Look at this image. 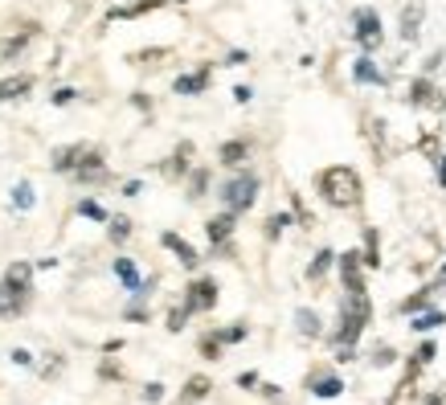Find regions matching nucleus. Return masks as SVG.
<instances>
[{"instance_id": "16", "label": "nucleus", "mask_w": 446, "mask_h": 405, "mask_svg": "<svg viewBox=\"0 0 446 405\" xmlns=\"http://www.w3.org/2000/svg\"><path fill=\"white\" fill-rule=\"evenodd\" d=\"M418 25H422V4H409L402 12V37L405 42H418V33H422Z\"/></svg>"}, {"instance_id": "34", "label": "nucleus", "mask_w": 446, "mask_h": 405, "mask_svg": "<svg viewBox=\"0 0 446 405\" xmlns=\"http://www.w3.org/2000/svg\"><path fill=\"white\" fill-rule=\"evenodd\" d=\"M426 303H430V295L422 291V295H413V299H405V303H402V312H405V315H418V312H426Z\"/></svg>"}, {"instance_id": "28", "label": "nucleus", "mask_w": 446, "mask_h": 405, "mask_svg": "<svg viewBox=\"0 0 446 405\" xmlns=\"http://www.w3.org/2000/svg\"><path fill=\"white\" fill-rule=\"evenodd\" d=\"M205 188H209V172H205V168H197V172L188 177V197L197 201V197H205Z\"/></svg>"}, {"instance_id": "4", "label": "nucleus", "mask_w": 446, "mask_h": 405, "mask_svg": "<svg viewBox=\"0 0 446 405\" xmlns=\"http://www.w3.org/2000/svg\"><path fill=\"white\" fill-rule=\"evenodd\" d=\"M222 201H225L229 213H246V209L258 201V177H254V172H238L233 180H225Z\"/></svg>"}, {"instance_id": "41", "label": "nucleus", "mask_w": 446, "mask_h": 405, "mask_svg": "<svg viewBox=\"0 0 446 405\" xmlns=\"http://www.w3.org/2000/svg\"><path fill=\"white\" fill-rule=\"evenodd\" d=\"M74 94H78V90L62 87V90H57V94H53V102H57V107H66V102H70V98H74Z\"/></svg>"}, {"instance_id": "20", "label": "nucleus", "mask_w": 446, "mask_h": 405, "mask_svg": "<svg viewBox=\"0 0 446 405\" xmlns=\"http://www.w3.org/2000/svg\"><path fill=\"white\" fill-rule=\"evenodd\" d=\"M295 327H299V336H323V327H319V315L315 312H307V307H299L295 312Z\"/></svg>"}, {"instance_id": "29", "label": "nucleus", "mask_w": 446, "mask_h": 405, "mask_svg": "<svg viewBox=\"0 0 446 405\" xmlns=\"http://www.w3.org/2000/svg\"><path fill=\"white\" fill-rule=\"evenodd\" d=\"M12 205H17V209H33V184L21 180V184L12 188Z\"/></svg>"}, {"instance_id": "21", "label": "nucleus", "mask_w": 446, "mask_h": 405, "mask_svg": "<svg viewBox=\"0 0 446 405\" xmlns=\"http://www.w3.org/2000/svg\"><path fill=\"white\" fill-rule=\"evenodd\" d=\"M413 381H418V377H413V372H405V381L398 385V393L389 397V405H413V402H418V385H413Z\"/></svg>"}, {"instance_id": "38", "label": "nucleus", "mask_w": 446, "mask_h": 405, "mask_svg": "<svg viewBox=\"0 0 446 405\" xmlns=\"http://www.w3.org/2000/svg\"><path fill=\"white\" fill-rule=\"evenodd\" d=\"M184 319H188V312H184V307L168 312V332H180V327H184Z\"/></svg>"}, {"instance_id": "1", "label": "nucleus", "mask_w": 446, "mask_h": 405, "mask_svg": "<svg viewBox=\"0 0 446 405\" xmlns=\"http://www.w3.org/2000/svg\"><path fill=\"white\" fill-rule=\"evenodd\" d=\"M315 188H319V197H323L328 205H336V209H357L360 197H364L360 177L353 172V168H344V164L323 168V172H319V180H315Z\"/></svg>"}, {"instance_id": "25", "label": "nucleus", "mask_w": 446, "mask_h": 405, "mask_svg": "<svg viewBox=\"0 0 446 405\" xmlns=\"http://www.w3.org/2000/svg\"><path fill=\"white\" fill-rule=\"evenodd\" d=\"M33 87V78L29 74H21V78H8V82H0V98H21L25 90Z\"/></svg>"}, {"instance_id": "14", "label": "nucleus", "mask_w": 446, "mask_h": 405, "mask_svg": "<svg viewBox=\"0 0 446 405\" xmlns=\"http://www.w3.org/2000/svg\"><path fill=\"white\" fill-rule=\"evenodd\" d=\"M205 87H209V70H197V74H180L177 82H172V90H177V94H201Z\"/></svg>"}, {"instance_id": "42", "label": "nucleus", "mask_w": 446, "mask_h": 405, "mask_svg": "<svg viewBox=\"0 0 446 405\" xmlns=\"http://www.w3.org/2000/svg\"><path fill=\"white\" fill-rule=\"evenodd\" d=\"M250 94H254L250 87H238V90H233V98H238V102H250Z\"/></svg>"}, {"instance_id": "36", "label": "nucleus", "mask_w": 446, "mask_h": 405, "mask_svg": "<svg viewBox=\"0 0 446 405\" xmlns=\"http://www.w3.org/2000/svg\"><path fill=\"white\" fill-rule=\"evenodd\" d=\"M393 360H398L393 348H377V352H373V364H377V368H385V364H393Z\"/></svg>"}, {"instance_id": "35", "label": "nucleus", "mask_w": 446, "mask_h": 405, "mask_svg": "<svg viewBox=\"0 0 446 405\" xmlns=\"http://www.w3.org/2000/svg\"><path fill=\"white\" fill-rule=\"evenodd\" d=\"M201 352H205L209 360H217L222 357V340H217V336H205V340H201Z\"/></svg>"}, {"instance_id": "46", "label": "nucleus", "mask_w": 446, "mask_h": 405, "mask_svg": "<svg viewBox=\"0 0 446 405\" xmlns=\"http://www.w3.org/2000/svg\"><path fill=\"white\" fill-rule=\"evenodd\" d=\"M177 4H188V0H177Z\"/></svg>"}, {"instance_id": "11", "label": "nucleus", "mask_w": 446, "mask_h": 405, "mask_svg": "<svg viewBox=\"0 0 446 405\" xmlns=\"http://www.w3.org/2000/svg\"><path fill=\"white\" fill-rule=\"evenodd\" d=\"M160 242H164V246H168V250H172V254L180 258V267H188V270H193L197 262H201V258H197V250H193V246H188V242H184L180 233H164Z\"/></svg>"}, {"instance_id": "15", "label": "nucleus", "mask_w": 446, "mask_h": 405, "mask_svg": "<svg viewBox=\"0 0 446 405\" xmlns=\"http://www.w3.org/2000/svg\"><path fill=\"white\" fill-rule=\"evenodd\" d=\"M307 385H312L315 397H340V393H344V381H340V377H312Z\"/></svg>"}, {"instance_id": "13", "label": "nucleus", "mask_w": 446, "mask_h": 405, "mask_svg": "<svg viewBox=\"0 0 446 405\" xmlns=\"http://www.w3.org/2000/svg\"><path fill=\"white\" fill-rule=\"evenodd\" d=\"M233 217H238V213H229V209H225L222 217H213V222L205 225V229H209V242H213V246H225V242H229V233H233Z\"/></svg>"}, {"instance_id": "30", "label": "nucleus", "mask_w": 446, "mask_h": 405, "mask_svg": "<svg viewBox=\"0 0 446 405\" xmlns=\"http://www.w3.org/2000/svg\"><path fill=\"white\" fill-rule=\"evenodd\" d=\"M443 323H446L443 312H426V315H418V319H413V327H418V332H430V327H443Z\"/></svg>"}, {"instance_id": "23", "label": "nucleus", "mask_w": 446, "mask_h": 405, "mask_svg": "<svg viewBox=\"0 0 446 405\" xmlns=\"http://www.w3.org/2000/svg\"><path fill=\"white\" fill-rule=\"evenodd\" d=\"M115 274L123 278V287H127V291H139V270H135L132 258H115Z\"/></svg>"}, {"instance_id": "22", "label": "nucleus", "mask_w": 446, "mask_h": 405, "mask_svg": "<svg viewBox=\"0 0 446 405\" xmlns=\"http://www.w3.org/2000/svg\"><path fill=\"white\" fill-rule=\"evenodd\" d=\"M353 74H357V82H368V87H373V82H377V87L385 82V74H381V70H377L368 57H360L357 66H353Z\"/></svg>"}, {"instance_id": "40", "label": "nucleus", "mask_w": 446, "mask_h": 405, "mask_svg": "<svg viewBox=\"0 0 446 405\" xmlns=\"http://www.w3.org/2000/svg\"><path fill=\"white\" fill-rule=\"evenodd\" d=\"M143 397H148V402H160V397H164V385H156V381H152V385L143 389Z\"/></svg>"}, {"instance_id": "24", "label": "nucleus", "mask_w": 446, "mask_h": 405, "mask_svg": "<svg viewBox=\"0 0 446 405\" xmlns=\"http://www.w3.org/2000/svg\"><path fill=\"white\" fill-rule=\"evenodd\" d=\"M360 262H364V267H381V254H377V233H373V229H364V250H360Z\"/></svg>"}, {"instance_id": "31", "label": "nucleus", "mask_w": 446, "mask_h": 405, "mask_svg": "<svg viewBox=\"0 0 446 405\" xmlns=\"http://www.w3.org/2000/svg\"><path fill=\"white\" fill-rule=\"evenodd\" d=\"M78 213H82V217H94V222H107V209H102L98 201H78Z\"/></svg>"}, {"instance_id": "12", "label": "nucleus", "mask_w": 446, "mask_h": 405, "mask_svg": "<svg viewBox=\"0 0 446 405\" xmlns=\"http://www.w3.org/2000/svg\"><path fill=\"white\" fill-rule=\"evenodd\" d=\"M246 156H250V143L246 139H229V143H222V152H217V160H222L225 168H238Z\"/></svg>"}, {"instance_id": "39", "label": "nucleus", "mask_w": 446, "mask_h": 405, "mask_svg": "<svg viewBox=\"0 0 446 405\" xmlns=\"http://www.w3.org/2000/svg\"><path fill=\"white\" fill-rule=\"evenodd\" d=\"M168 49H143V53H135L132 62H156V57H164Z\"/></svg>"}, {"instance_id": "45", "label": "nucleus", "mask_w": 446, "mask_h": 405, "mask_svg": "<svg viewBox=\"0 0 446 405\" xmlns=\"http://www.w3.org/2000/svg\"><path fill=\"white\" fill-rule=\"evenodd\" d=\"M426 405H446V402H443V393H434V397H430Z\"/></svg>"}, {"instance_id": "19", "label": "nucleus", "mask_w": 446, "mask_h": 405, "mask_svg": "<svg viewBox=\"0 0 446 405\" xmlns=\"http://www.w3.org/2000/svg\"><path fill=\"white\" fill-rule=\"evenodd\" d=\"M188 156H193V143H180L177 147V156H172V160H168V164H164V177H184V172H188Z\"/></svg>"}, {"instance_id": "33", "label": "nucleus", "mask_w": 446, "mask_h": 405, "mask_svg": "<svg viewBox=\"0 0 446 405\" xmlns=\"http://www.w3.org/2000/svg\"><path fill=\"white\" fill-rule=\"evenodd\" d=\"M217 340H222V344H238V340H246V323H233V327L217 332Z\"/></svg>"}, {"instance_id": "17", "label": "nucleus", "mask_w": 446, "mask_h": 405, "mask_svg": "<svg viewBox=\"0 0 446 405\" xmlns=\"http://www.w3.org/2000/svg\"><path fill=\"white\" fill-rule=\"evenodd\" d=\"M33 37H37V25H25V29H21L17 37H8V42L0 45V53H4V57H17V53H21L25 45L33 42Z\"/></svg>"}, {"instance_id": "26", "label": "nucleus", "mask_w": 446, "mask_h": 405, "mask_svg": "<svg viewBox=\"0 0 446 405\" xmlns=\"http://www.w3.org/2000/svg\"><path fill=\"white\" fill-rule=\"evenodd\" d=\"M152 8H160V0H139V4H127V8H115V12H111V21H123V17H139V12H152Z\"/></svg>"}, {"instance_id": "37", "label": "nucleus", "mask_w": 446, "mask_h": 405, "mask_svg": "<svg viewBox=\"0 0 446 405\" xmlns=\"http://www.w3.org/2000/svg\"><path fill=\"white\" fill-rule=\"evenodd\" d=\"M283 225H287V213H274V217L267 222V237H278V233H283Z\"/></svg>"}, {"instance_id": "10", "label": "nucleus", "mask_w": 446, "mask_h": 405, "mask_svg": "<svg viewBox=\"0 0 446 405\" xmlns=\"http://www.w3.org/2000/svg\"><path fill=\"white\" fill-rule=\"evenodd\" d=\"M82 152H87V143L57 147V152H53V172H74V168H78V160H82Z\"/></svg>"}, {"instance_id": "32", "label": "nucleus", "mask_w": 446, "mask_h": 405, "mask_svg": "<svg viewBox=\"0 0 446 405\" xmlns=\"http://www.w3.org/2000/svg\"><path fill=\"white\" fill-rule=\"evenodd\" d=\"M127 233H132L127 217H111V242H127Z\"/></svg>"}, {"instance_id": "44", "label": "nucleus", "mask_w": 446, "mask_h": 405, "mask_svg": "<svg viewBox=\"0 0 446 405\" xmlns=\"http://www.w3.org/2000/svg\"><path fill=\"white\" fill-rule=\"evenodd\" d=\"M438 180L446 184V156H438Z\"/></svg>"}, {"instance_id": "27", "label": "nucleus", "mask_w": 446, "mask_h": 405, "mask_svg": "<svg viewBox=\"0 0 446 405\" xmlns=\"http://www.w3.org/2000/svg\"><path fill=\"white\" fill-rule=\"evenodd\" d=\"M332 258H336L332 250H319V254H315V262L307 267V278H323V274H328V267H332Z\"/></svg>"}, {"instance_id": "9", "label": "nucleus", "mask_w": 446, "mask_h": 405, "mask_svg": "<svg viewBox=\"0 0 446 405\" xmlns=\"http://www.w3.org/2000/svg\"><path fill=\"white\" fill-rule=\"evenodd\" d=\"M360 250H348L344 258H340V274H344V287L348 291H364V282H360Z\"/></svg>"}, {"instance_id": "7", "label": "nucleus", "mask_w": 446, "mask_h": 405, "mask_svg": "<svg viewBox=\"0 0 446 405\" xmlns=\"http://www.w3.org/2000/svg\"><path fill=\"white\" fill-rule=\"evenodd\" d=\"M70 177L82 180V184H98V180H107V164H102V152H98V147H87V152H82V160H78V168H74Z\"/></svg>"}, {"instance_id": "43", "label": "nucleus", "mask_w": 446, "mask_h": 405, "mask_svg": "<svg viewBox=\"0 0 446 405\" xmlns=\"http://www.w3.org/2000/svg\"><path fill=\"white\" fill-rule=\"evenodd\" d=\"M12 360H17V364H33V357H29L25 348H17V352H12Z\"/></svg>"}, {"instance_id": "5", "label": "nucleus", "mask_w": 446, "mask_h": 405, "mask_svg": "<svg viewBox=\"0 0 446 405\" xmlns=\"http://www.w3.org/2000/svg\"><path fill=\"white\" fill-rule=\"evenodd\" d=\"M353 21H357V33H353V37L360 42V49H364V53L381 49V17H377V8H357Z\"/></svg>"}, {"instance_id": "6", "label": "nucleus", "mask_w": 446, "mask_h": 405, "mask_svg": "<svg viewBox=\"0 0 446 405\" xmlns=\"http://www.w3.org/2000/svg\"><path fill=\"white\" fill-rule=\"evenodd\" d=\"M217 303V282L213 278H197V282H188V295H184V312H209Z\"/></svg>"}, {"instance_id": "18", "label": "nucleus", "mask_w": 446, "mask_h": 405, "mask_svg": "<svg viewBox=\"0 0 446 405\" xmlns=\"http://www.w3.org/2000/svg\"><path fill=\"white\" fill-rule=\"evenodd\" d=\"M209 377H188V385H184V393H180V402L184 405H193V402H201V397H209Z\"/></svg>"}, {"instance_id": "8", "label": "nucleus", "mask_w": 446, "mask_h": 405, "mask_svg": "<svg viewBox=\"0 0 446 405\" xmlns=\"http://www.w3.org/2000/svg\"><path fill=\"white\" fill-rule=\"evenodd\" d=\"M409 102H413V107H434V111H438L446 98L438 94V87H434L430 78H413V82H409Z\"/></svg>"}, {"instance_id": "3", "label": "nucleus", "mask_w": 446, "mask_h": 405, "mask_svg": "<svg viewBox=\"0 0 446 405\" xmlns=\"http://www.w3.org/2000/svg\"><path fill=\"white\" fill-rule=\"evenodd\" d=\"M29 278H33V267H29V262H12V267L4 270V287H0V315L25 312V303H29Z\"/></svg>"}, {"instance_id": "2", "label": "nucleus", "mask_w": 446, "mask_h": 405, "mask_svg": "<svg viewBox=\"0 0 446 405\" xmlns=\"http://www.w3.org/2000/svg\"><path fill=\"white\" fill-rule=\"evenodd\" d=\"M368 291H348L344 299H340V327H336V344L340 348H357L360 332H364V323H368Z\"/></svg>"}]
</instances>
